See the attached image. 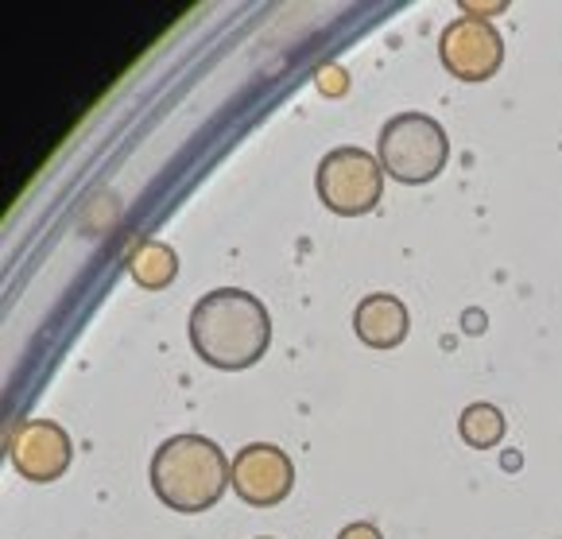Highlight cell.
<instances>
[{"label":"cell","instance_id":"cell-1","mask_svg":"<svg viewBox=\"0 0 562 539\" xmlns=\"http://www.w3.org/2000/svg\"><path fill=\"white\" fill-rule=\"evenodd\" d=\"M191 341L214 369H248L268 353L272 315L252 291L217 288L194 303Z\"/></svg>","mask_w":562,"mask_h":539},{"label":"cell","instance_id":"cell-2","mask_svg":"<svg viewBox=\"0 0 562 539\" xmlns=\"http://www.w3.org/2000/svg\"><path fill=\"white\" fill-rule=\"evenodd\" d=\"M229 465L206 435H175L151 458V490L175 513H206L233 485Z\"/></svg>","mask_w":562,"mask_h":539},{"label":"cell","instance_id":"cell-3","mask_svg":"<svg viewBox=\"0 0 562 539\" xmlns=\"http://www.w3.org/2000/svg\"><path fill=\"white\" fill-rule=\"evenodd\" d=\"M447 128L427 113H396L376 136V159L400 183H427L447 167Z\"/></svg>","mask_w":562,"mask_h":539},{"label":"cell","instance_id":"cell-4","mask_svg":"<svg viewBox=\"0 0 562 539\" xmlns=\"http://www.w3.org/2000/svg\"><path fill=\"white\" fill-rule=\"evenodd\" d=\"M318 199L334 210V214H369L384 194V167L376 156H369L357 144H341V148L326 151L323 164L315 171Z\"/></svg>","mask_w":562,"mask_h":539},{"label":"cell","instance_id":"cell-5","mask_svg":"<svg viewBox=\"0 0 562 539\" xmlns=\"http://www.w3.org/2000/svg\"><path fill=\"white\" fill-rule=\"evenodd\" d=\"M439 55L454 78L481 82V78H493L496 67L505 63V40L488 20L458 16L439 32Z\"/></svg>","mask_w":562,"mask_h":539},{"label":"cell","instance_id":"cell-6","mask_svg":"<svg viewBox=\"0 0 562 539\" xmlns=\"http://www.w3.org/2000/svg\"><path fill=\"white\" fill-rule=\"evenodd\" d=\"M229 478H233V493H237L245 505L272 508V505H280L291 493V485H295V465H291V458L283 454L280 447H272V442H248V447H240L237 458H233Z\"/></svg>","mask_w":562,"mask_h":539},{"label":"cell","instance_id":"cell-7","mask_svg":"<svg viewBox=\"0 0 562 539\" xmlns=\"http://www.w3.org/2000/svg\"><path fill=\"white\" fill-rule=\"evenodd\" d=\"M9 458L32 482H55L75 462V442L50 419H27L9 435Z\"/></svg>","mask_w":562,"mask_h":539},{"label":"cell","instance_id":"cell-8","mask_svg":"<svg viewBox=\"0 0 562 539\" xmlns=\"http://www.w3.org/2000/svg\"><path fill=\"white\" fill-rule=\"evenodd\" d=\"M407 326H412L407 307L400 303L396 295H389V291H372V295H364L361 303H357V311H353L357 338H361L364 346H372V349L400 346V341L407 338Z\"/></svg>","mask_w":562,"mask_h":539},{"label":"cell","instance_id":"cell-9","mask_svg":"<svg viewBox=\"0 0 562 539\" xmlns=\"http://www.w3.org/2000/svg\"><path fill=\"white\" fill-rule=\"evenodd\" d=\"M128 272H133L136 283L144 288H167L179 272V257H175L171 245L164 242H144L133 249V260H128Z\"/></svg>","mask_w":562,"mask_h":539},{"label":"cell","instance_id":"cell-10","mask_svg":"<svg viewBox=\"0 0 562 539\" xmlns=\"http://www.w3.org/2000/svg\"><path fill=\"white\" fill-rule=\"evenodd\" d=\"M458 431H462V439L470 447L488 450L505 439V412L496 404H470L462 412V419H458Z\"/></svg>","mask_w":562,"mask_h":539},{"label":"cell","instance_id":"cell-11","mask_svg":"<svg viewBox=\"0 0 562 539\" xmlns=\"http://www.w3.org/2000/svg\"><path fill=\"white\" fill-rule=\"evenodd\" d=\"M338 539H384L381 528L369 520H357V524H346V528L338 531Z\"/></svg>","mask_w":562,"mask_h":539},{"label":"cell","instance_id":"cell-12","mask_svg":"<svg viewBox=\"0 0 562 539\" xmlns=\"http://www.w3.org/2000/svg\"><path fill=\"white\" fill-rule=\"evenodd\" d=\"M318 86H323V93H330V98H338L341 90H346V70L341 67H330L318 75Z\"/></svg>","mask_w":562,"mask_h":539},{"label":"cell","instance_id":"cell-13","mask_svg":"<svg viewBox=\"0 0 562 539\" xmlns=\"http://www.w3.org/2000/svg\"><path fill=\"white\" fill-rule=\"evenodd\" d=\"M260 539H272V536H260Z\"/></svg>","mask_w":562,"mask_h":539}]
</instances>
